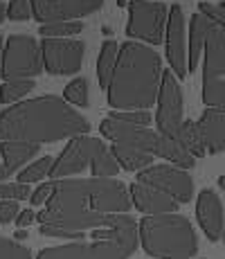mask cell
Masks as SVG:
<instances>
[{
    "label": "cell",
    "instance_id": "6da1fadb",
    "mask_svg": "<svg viewBox=\"0 0 225 259\" xmlns=\"http://www.w3.org/2000/svg\"><path fill=\"white\" fill-rule=\"evenodd\" d=\"M128 187L117 178H63L36 214L43 237L83 239L86 232L113 228L131 210Z\"/></svg>",
    "mask_w": 225,
    "mask_h": 259
},
{
    "label": "cell",
    "instance_id": "7a4b0ae2",
    "mask_svg": "<svg viewBox=\"0 0 225 259\" xmlns=\"http://www.w3.org/2000/svg\"><path fill=\"white\" fill-rule=\"evenodd\" d=\"M88 131V119L57 95L25 99L0 113V142H32L41 147L43 142L72 140Z\"/></svg>",
    "mask_w": 225,
    "mask_h": 259
},
{
    "label": "cell",
    "instance_id": "3957f363",
    "mask_svg": "<svg viewBox=\"0 0 225 259\" xmlns=\"http://www.w3.org/2000/svg\"><path fill=\"white\" fill-rule=\"evenodd\" d=\"M162 59L153 48L126 41L119 46L117 66L108 83V104L115 111H147L158 102Z\"/></svg>",
    "mask_w": 225,
    "mask_h": 259
},
{
    "label": "cell",
    "instance_id": "277c9868",
    "mask_svg": "<svg viewBox=\"0 0 225 259\" xmlns=\"http://www.w3.org/2000/svg\"><path fill=\"white\" fill-rule=\"evenodd\" d=\"M140 243L156 259H194L198 237L189 219L180 214H158L140 221Z\"/></svg>",
    "mask_w": 225,
    "mask_h": 259
},
{
    "label": "cell",
    "instance_id": "5b68a950",
    "mask_svg": "<svg viewBox=\"0 0 225 259\" xmlns=\"http://www.w3.org/2000/svg\"><path fill=\"white\" fill-rule=\"evenodd\" d=\"M140 243L138 239H99V241H74L63 246H50L36 259H128Z\"/></svg>",
    "mask_w": 225,
    "mask_h": 259
},
{
    "label": "cell",
    "instance_id": "8992f818",
    "mask_svg": "<svg viewBox=\"0 0 225 259\" xmlns=\"http://www.w3.org/2000/svg\"><path fill=\"white\" fill-rule=\"evenodd\" d=\"M45 70L41 43L27 34H12L5 41V61H3V77L5 81L16 79H34Z\"/></svg>",
    "mask_w": 225,
    "mask_h": 259
},
{
    "label": "cell",
    "instance_id": "52a82bcc",
    "mask_svg": "<svg viewBox=\"0 0 225 259\" xmlns=\"http://www.w3.org/2000/svg\"><path fill=\"white\" fill-rule=\"evenodd\" d=\"M128 23L126 36L140 38L149 46H158L164 41V29H167L169 9L162 3L153 0H128Z\"/></svg>",
    "mask_w": 225,
    "mask_h": 259
},
{
    "label": "cell",
    "instance_id": "ba28073f",
    "mask_svg": "<svg viewBox=\"0 0 225 259\" xmlns=\"http://www.w3.org/2000/svg\"><path fill=\"white\" fill-rule=\"evenodd\" d=\"M41 54L45 72L63 77V74H74L81 70L86 46L72 38H43Z\"/></svg>",
    "mask_w": 225,
    "mask_h": 259
},
{
    "label": "cell",
    "instance_id": "9c48e42d",
    "mask_svg": "<svg viewBox=\"0 0 225 259\" xmlns=\"http://www.w3.org/2000/svg\"><path fill=\"white\" fill-rule=\"evenodd\" d=\"M183 122V88L171 68H167L162 72V86L158 93L156 128L160 136H176Z\"/></svg>",
    "mask_w": 225,
    "mask_h": 259
},
{
    "label": "cell",
    "instance_id": "30bf717a",
    "mask_svg": "<svg viewBox=\"0 0 225 259\" xmlns=\"http://www.w3.org/2000/svg\"><path fill=\"white\" fill-rule=\"evenodd\" d=\"M104 140L99 138H90V136H77L72 138L66 149L57 156V162L52 167V174L50 176L54 181H63L68 176H74V174H81L86 167H90L93 158L97 156V151L104 147Z\"/></svg>",
    "mask_w": 225,
    "mask_h": 259
},
{
    "label": "cell",
    "instance_id": "8fae6325",
    "mask_svg": "<svg viewBox=\"0 0 225 259\" xmlns=\"http://www.w3.org/2000/svg\"><path fill=\"white\" fill-rule=\"evenodd\" d=\"M138 183L151 185L160 192L169 194L178 203H189L194 196V181L185 169L173 165H151L149 169L138 174Z\"/></svg>",
    "mask_w": 225,
    "mask_h": 259
},
{
    "label": "cell",
    "instance_id": "7c38bea8",
    "mask_svg": "<svg viewBox=\"0 0 225 259\" xmlns=\"http://www.w3.org/2000/svg\"><path fill=\"white\" fill-rule=\"evenodd\" d=\"M164 46H167V61L171 72L178 79L187 77V43H185V14L180 5L169 9L167 29H164Z\"/></svg>",
    "mask_w": 225,
    "mask_h": 259
},
{
    "label": "cell",
    "instance_id": "4fadbf2b",
    "mask_svg": "<svg viewBox=\"0 0 225 259\" xmlns=\"http://www.w3.org/2000/svg\"><path fill=\"white\" fill-rule=\"evenodd\" d=\"M102 5L104 0H48L43 14L36 21L41 25L81 21V18L95 14L97 9H102Z\"/></svg>",
    "mask_w": 225,
    "mask_h": 259
},
{
    "label": "cell",
    "instance_id": "5bb4252c",
    "mask_svg": "<svg viewBox=\"0 0 225 259\" xmlns=\"http://www.w3.org/2000/svg\"><path fill=\"white\" fill-rule=\"evenodd\" d=\"M131 194V203L138 207L140 212H144L147 217H158V214H176L180 203L176 198H171L169 194L160 192V189L144 185V183H133L128 187Z\"/></svg>",
    "mask_w": 225,
    "mask_h": 259
},
{
    "label": "cell",
    "instance_id": "9a60e30c",
    "mask_svg": "<svg viewBox=\"0 0 225 259\" xmlns=\"http://www.w3.org/2000/svg\"><path fill=\"white\" fill-rule=\"evenodd\" d=\"M196 217L198 223H201L205 237L209 241H218L223 237V203L218 198V194L214 189H203L198 194V201H196Z\"/></svg>",
    "mask_w": 225,
    "mask_h": 259
},
{
    "label": "cell",
    "instance_id": "2e32d148",
    "mask_svg": "<svg viewBox=\"0 0 225 259\" xmlns=\"http://www.w3.org/2000/svg\"><path fill=\"white\" fill-rule=\"evenodd\" d=\"M196 124L207 151L223 153L225 151V108H205Z\"/></svg>",
    "mask_w": 225,
    "mask_h": 259
},
{
    "label": "cell",
    "instance_id": "e0dca14e",
    "mask_svg": "<svg viewBox=\"0 0 225 259\" xmlns=\"http://www.w3.org/2000/svg\"><path fill=\"white\" fill-rule=\"evenodd\" d=\"M225 77V29L214 27L203 50V79Z\"/></svg>",
    "mask_w": 225,
    "mask_h": 259
},
{
    "label": "cell",
    "instance_id": "ac0fdd59",
    "mask_svg": "<svg viewBox=\"0 0 225 259\" xmlns=\"http://www.w3.org/2000/svg\"><path fill=\"white\" fill-rule=\"evenodd\" d=\"M214 27H216V23L201 12L194 14L192 21H189V59H187L189 72H194L198 68V61H201V54L205 50V43H207V36Z\"/></svg>",
    "mask_w": 225,
    "mask_h": 259
},
{
    "label": "cell",
    "instance_id": "d6986e66",
    "mask_svg": "<svg viewBox=\"0 0 225 259\" xmlns=\"http://www.w3.org/2000/svg\"><path fill=\"white\" fill-rule=\"evenodd\" d=\"M156 156L169 160L173 167L178 169H192L196 165V158L189 153V149L178 140L176 136H160L158 138V147H156Z\"/></svg>",
    "mask_w": 225,
    "mask_h": 259
},
{
    "label": "cell",
    "instance_id": "ffe728a7",
    "mask_svg": "<svg viewBox=\"0 0 225 259\" xmlns=\"http://www.w3.org/2000/svg\"><path fill=\"white\" fill-rule=\"evenodd\" d=\"M0 156H3V165L14 174L16 169L27 165L34 156H38V144H32V142H0Z\"/></svg>",
    "mask_w": 225,
    "mask_h": 259
},
{
    "label": "cell",
    "instance_id": "44dd1931",
    "mask_svg": "<svg viewBox=\"0 0 225 259\" xmlns=\"http://www.w3.org/2000/svg\"><path fill=\"white\" fill-rule=\"evenodd\" d=\"M115 160H117V165L122 169H126V171H144V169H149L153 165V158L151 153H144V151H135V149H126V147H117V144H113L111 147Z\"/></svg>",
    "mask_w": 225,
    "mask_h": 259
},
{
    "label": "cell",
    "instance_id": "7402d4cb",
    "mask_svg": "<svg viewBox=\"0 0 225 259\" xmlns=\"http://www.w3.org/2000/svg\"><path fill=\"white\" fill-rule=\"evenodd\" d=\"M117 57H119L117 43L104 41L102 50H99V59H97V81H99V88H104V91H108L113 70H115V66H117Z\"/></svg>",
    "mask_w": 225,
    "mask_h": 259
},
{
    "label": "cell",
    "instance_id": "603a6c76",
    "mask_svg": "<svg viewBox=\"0 0 225 259\" xmlns=\"http://www.w3.org/2000/svg\"><path fill=\"white\" fill-rule=\"evenodd\" d=\"M176 138L189 149V153H192L194 158H201V156L207 153V147H205L203 136H201V131H198V124L192 122V119H187V122L180 124Z\"/></svg>",
    "mask_w": 225,
    "mask_h": 259
},
{
    "label": "cell",
    "instance_id": "cb8c5ba5",
    "mask_svg": "<svg viewBox=\"0 0 225 259\" xmlns=\"http://www.w3.org/2000/svg\"><path fill=\"white\" fill-rule=\"evenodd\" d=\"M117 171H119V165L115 160L111 147L104 144L97 151V156L93 158V162H90V174H93V178H115Z\"/></svg>",
    "mask_w": 225,
    "mask_h": 259
},
{
    "label": "cell",
    "instance_id": "d4e9b609",
    "mask_svg": "<svg viewBox=\"0 0 225 259\" xmlns=\"http://www.w3.org/2000/svg\"><path fill=\"white\" fill-rule=\"evenodd\" d=\"M36 88L34 79H16V81H5L0 86V104H18L25 95H29Z\"/></svg>",
    "mask_w": 225,
    "mask_h": 259
},
{
    "label": "cell",
    "instance_id": "484cf974",
    "mask_svg": "<svg viewBox=\"0 0 225 259\" xmlns=\"http://www.w3.org/2000/svg\"><path fill=\"white\" fill-rule=\"evenodd\" d=\"M54 162H57V158H54V156L38 158L36 162H32V165H27V167H25L21 174H18V183H23V185H29V183L43 181L45 176H50V174H52Z\"/></svg>",
    "mask_w": 225,
    "mask_h": 259
},
{
    "label": "cell",
    "instance_id": "4316f807",
    "mask_svg": "<svg viewBox=\"0 0 225 259\" xmlns=\"http://www.w3.org/2000/svg\"><path fill=\"white\" fill-rule=\"evenodd\" d=\"M83 25L81 21H68V23H50V25H41L38 27V34L43 38H68L74 36V34L83 32Z\"/></svg>",
    "mask_w": 225,
    "mask_h": 259
},
{
    "label": "cell",
    "instance_id": "83f0119b",
    "mask_svg": "<svg viewBox=\"0 0 225 259\" xmlns=\"http://www.w3.org/2000/svg\"><path fill=\"white\" fill-rule=\"evenodd\" d=\"M203 102L207 108H225V79H203Z\"/></svg>",
    "mask_w": 225,
    "mask_h": 259
},
{
    "label": "cell",
    "instance_id": "f1b7e54d",
    "mask_svg": "<svg viewBox=\"0 0 225 259\" xmlns=\"http://www.w3.org/2000/svg\"><path fill=\"white\" fill-rule=\"evenodd\" d=\"M63 99L68 104H74V106L86 108L90 102V93H88V79L86 77H77L66 86L63 91Z\"/></svg>",
    "mask_w": 225,
    "mask_h": 259
},
{
    "label": "cell",
    "instance_id": "f546056e",
    "mask_svg": "<svg viewBox=\"0 0 225 259\" xmlns=\"http://www.w3.org/2000/svg\"><path fill=\"white\" fill-rule=\"evenodd\" d=\"M0 259H32V250L18 241L0 237Z\"/></svg>",
    "mask_w": 225,
    "mask_h": 259
},
{
    "label": "cell",
    "instance_id": "4dcf8cb0",
    "mask_svg": "<svg viewBox=\"0 0 225 259\" xmlns=\"http://www.w3.org/2000/svg\"><path fill=\"white\" fill-rule=\"evenodd\" d=\"M32 196L29 185L23 183H0V201H25Z\"/></svg>",
    "mask_w": 225,
    "mask_h": 259
},
{
    "label": "cell",
    "instance_id": "1f68e13d",
    "mask_svg": "<svg viewBox=\"0 0 225 259\" xmlns=\"http://www.w3.org/2000/svg\"><path fill=\"white\" fill-rule=\"evenodd\" d=\"M9 21H29L32 18V0H12L7 7Z\"/></svg>",
    "mask_w": 225,
    "mask_h": 259
},
{
    "label": "cell",
    "instance_id": "d6a6232c",
    "mask_svg": "<svg viewBox=\"0 0 225 259\" xmlns=\"http://www.w3.org/2000/svg\"><path fill=\"white\" fill-rule=\"evenodd\" d=\"M52 194H54V181H50V183H43L38 189H34L29 201H32V205H45L52 198Z\"/></svg>",
    "mask_w": 225,
    "mask_h": 259
},
{
    "label": "cell",
    "instance_id": "836d02e7",
    "mask_svg": "<svg viewBox=\"0 0 225 259\" xmlns=\"http://www.w3.org/2000/svg\"><path fill=\"white\" fill-rule=\"evenodd\" d=\"M18 214H21V210H18L16 201H0V223H3V226L16 221Z\"/></svg>",
    "mask_w": 225,
    "mask_h": 259
},
{
    "label": "cell",
    "instance_id": "e575fe53",
    "mask_svg": "<svg viewBox=\"0 0 225 259\" xmlns=\"http://www.w3.org/2000/svg\"><path fill=\"white\" fill-rule=\"evenodd\" d=\"M198 12L205 14V16H209L214 23L218 25V27L225 29V12L218 9V5H212V3H201L198 5Z\"/></svg>",
    "mask_w": 225,
    "mask_h": 259
},
{
    "label": "cell",
    "instance_id": "d590c367",
    "mask_svg": "<svg viewBox=\"0 0 225 259\" xmlns=\"http://www.w3.org/2000/svg\"><path fill=\"white\" fill-rule=\"evenodd\" d=\"M34 221H36V212L34 210H21V214H18V219H16V226L25 230V228H29Z\"/></svg>",
    "mask_w": 225,
    "mask_h": 259
},
{
    "label": "cell",
    "instance_id": "8d00e7d4",
    "mask_svg": "<svg viewBox=\"0 0 225 259\" xmlns=\"http://www.w3.org/2000/svg\"><path fill=\"white\" fill-rule=\"evenodd\" d=\"M45 5H48V0H32V18H38L43 14Z\"/></svg>",
    "mask_w": 225,
    "mask_h": 259
},
{
    "label": "cell",
    "instance_id": "74e56055",
    "mask_svg": "<svg viewBox=\"0 0 225 259\" xmlns=\"http://www.w3.org/2000/svg\"><path fill=\"white\" fill-rule=\"evenodd\" d=\"M3 61H5V38L0 34V77H3Z\"/></svg>",
    "mask_w": 225,
    "mask_h": 259
},
{
    "label": "cell",
    "instance_id": "f35d334b",
    "mask_svg": "<svg viewBox=\"0 0 225 259\" xmlns=\"http://www.w3.org/2000/svg\"><path fill=\"white\" fill-rule=\"evenodd\" d=\"M14 239H16V241H25V239H27V230H23V228H18V230H16V235H14Z\"/></svg>",
    "mask_w": 225,
    "mask_h": 259
},
{
    "label": "cell",
    "instance_id": "ab89813d",
    "mask_svg": "<svg viewBox=\"0 0 225 259\" xmlns=\"http://www.w3.org/2000/svg\"><path fill=\"white\" fill-rule=\"evenodd\" d=\"M9 176H12V171H9L5 165H0V181H7Z\"/></svg>",
    "mask_w": 225,
    "mask_h": 259
},
{
    "label": "cell",
    "instance_id": "60d3db41",
    "mask_svg": "<svg viewBox=\"0 0 225 259\" xmlns=\"http://www.w3.org/2000/svg\"><path fill=\"white\" fill-rule=\"evenodd\" d=\"M5 18H7V7H5V5L0 3V23H3Z\"/></svg>",
    "mask_w": 225,
    "mask_h": 259
},
{
    "label": "cell",
    "instance_id": "b9f144b4",
    "mask_svg": "<svg viewBox=\"0 0 225 259\" xmlns=\"http://www.w3.org/2000/svg\"><path fill=\"white\" fill-rule=\"evenodd\" d=\"M218 187L225 189V174H223V176H218Z\"/></svg>",
    "mask_w": 225,
    "mask_h": 259
},
{
    "label": "cell",
    "instance_id": "7bdbcfd3",
    "mask_svg": "<svg viewBox=\"0 0 225 259\" xmlns=\"http://www.w3.org/2000/svg\"><path fill=\"white\" fill-rule=\"evenodd\" d=\"M218 9H221V12H225V3H221V5H218Z\"/></svg>",
    "mask_w": 225,
    "mask_h": 259
},
{
    "label": "cell",
    "instance_id": "ee69618b",
    "mask_svg": "<svg viewBox=\"0 0 225 259\" xmlns=\"http://www.w3.org/2000/svg\"><path fill=\"white\" fill-rule=\"evenodd\" d=\"M223 241H225V230H223Z\"/></svg>",
    "mask_w": 225,
    "mask_h": 259
},
{
    "label": "cell",
    "instance_id": "f6af8a7d",
    "mask_svg": "<svg viewBox=\"0 0 225 259\" xmlns=\"http://www.w3.org/2000/svg\"><path fill=\"white\" fill-rule=\"evenodd\" d=\"M203 3H207V0H203Z\"/></svg>",
    "mask_w": 225,
    "mask_h": 259
}]
</instances>
